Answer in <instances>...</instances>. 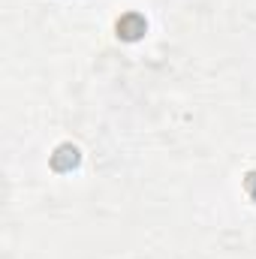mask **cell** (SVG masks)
Segmentation results:
<instances>
[{
    "label": "cell",
    "instance_id": "6da1fadb",
    "mask_svg": "<svg viewBox=\"0 0 256 259\" xmlns=\"http://www.w3.org/2000/svg\"><path fill=\"white\" fill-rule=\"evenodd\" d=\"M118 30H121V33H124L127 39H136L139 33H145V21H142L139 15H127V18H124V21L118 24Z\"/></svg>",
    "mask_w": 256,
    "mask_h": 259
}]
</instances>
